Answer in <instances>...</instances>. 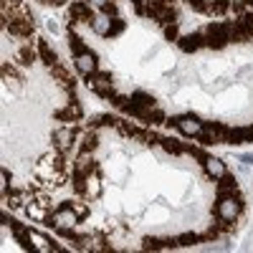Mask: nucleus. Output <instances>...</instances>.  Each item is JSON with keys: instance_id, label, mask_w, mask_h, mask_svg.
<instances>
[{"instance_id": "obj_5", "label": "nucleus", "mask_w": 253, "mask_h": 253, "mask_svg": "<svg viewBox=\"0 0 253 253\" xmlns=\"http://www.w3.org/2000/svg\"><path fill=\"white\" fill-rule=\"evenodd\" d=\"M94 5L89 3V0H76V3H71L69 13H66V20H69V31L76 28L79 20H86V23H91L94 20Z\"/></svg>"}, {"instance_id": "obj_11", "label": "nucleus", "mask_w": 253, "mask_h": 253, "mask_svg": "<svg viewBox=\"0 0 253 253\" xmlns=\"http://www.w3.org/2000/svg\"><path fill=\"white\" fill-rule=\"evenodd\" d=\"M228 23V33H230V41H236V43H251L253 41V33L248 26H243L241 20H225Z\"/></svg>"}, {"instance_id": "obj_6", "label": "nucleus", "mask_w": 253, "mask_h": 253, "mask_svg": "<svg viewBox=\"0 0 253 253\" xmlns=\"http://www.w3.org/2000/svg\"><path fill=\"white\" fill-rule=\"evenodd\" d=\"M53 150L61 152V155H69V150L74 147L76 142V126L69 124V126H58V129H53Z\"/></svg>"}, {"instance_id": "obj_9", "label": "nucleus", "mask_w": 253, "mask_h": 253, "mask_svg": "<svg viewBox=\"0 0 253 253\" xmlns=\"http://www.w3.org/2000/svg\"><path fill=\"white\" fill-rule=\"evenodd\" d=\"M177 48L182 51V53H198L203 46H205V41H203V33L198 31V33H187V36H180L177 41Z\"/></svg>"}, {"instance_id": "obj_29", "label": "nucleus", "mask_w": 253, "mask_h": 253, "mask_svg": "<svg viewBox=\"0 0 253 253\" xmlns=\"http://www.w3.org/2000/svg\"><path fill=\"white\" fill-rule=\"evenodd\" d=\"M51 74L58 79V81H71L74 76H71V71L66 69V66H63V63H56V66L51 69Z\"/></svg>"}, {"instance_id": "obj_12", "label": "nucleus", "mask_w": 253, "mask_h": 253, "mask_svg": "<svg viewBox=\"0 0 253 253\" xmlns=\"http://www.w3.org/2000/svg\"><path fill=\"white\" fill-rule=\"evenodd\" d=\"M76 69H79V74H84V76H91V74H96V71H99L96 53H94V51H86V53L76 56Z\"/></svg>"}, {"instance_id": "obj_14", "label": "nucleus", "mask_w": 253, "mask_h": 253, "mask_svg": "<svg viewBox=\"0 0 253 253\" xmlns=\"http://www.w3.org/2000/svg\"><path fill=\"white\" fill-rule=\"evenodd\" d=\"M241 190H238V180L233 177V175H223V177H218V198H223V195H238Z\"/></svg>"}, {"instance_id": "obj_35", "label": "nucleus", "mask_w": 253, "mask_h": 253, "mask_svg": "<svg viewBox=\"0 0 253 253\" xmlns=\"http://www.w3.org/2000/svg\"><path fill=\"white\" fill-rule=\"evenodd\" d=\"M56 230H58V236H61V238L74 241V243H79V238H81V233H76L74 228H56Z\"/></svg>"}, {"instance_id": "obj_23", "label": "nucleus", "mask_w": 253, "mask_h": 253, "mask_svg": "<svg viewBox=\"0 0 253 253\" xmlns=\"http://www.w3.org/2000/svg\"><path fill=\"white\" fill-rule=\"evenodd\" d=\"M160 147L167 152V155H185L182 152V142H177V139H172V137H160Z\"/></svg>"}, {"instance_id": "obj_32", "label": "nucleus", "mask_w": 253, "mask_h": 253, "mask_svg": "<svg viewBox=\"0 0 253 253\" xmlns=\"http://www.w3.org/2000/svg\"><path fill=\"white\" fill-rule=\"evenodd\" d=\"M101 195V185L89 175V182H86V198H99Z\"/></svg>"}, {"instance_id": "obj_38", "label": "nucleus", "mask_w": 253, "mask_h": 253, "mask_svg": "<svg viewBox=\"0 0 253 253\" xmlns=\"http://www.w3.org/2000/svg\"><path fill=\"white\" fill-rule=\"evenodd\" d=\"M238 160H241L243 165H253V155H241Z\"/></svg>"}, {"instance_id": "obj_26", "label": "nucleus", "mask_w": 253, "mask_h": 253, "mask_svg": "<svg viewBox=\"0 0 253 253\" xmlns=\"http://www.w3.org/2000/svg\"><path fill=\"white\" fill-rule=\"evenodd\" d=\"M69 48L74 51V56H81V53H86V51H89L86 46H84V41H81L74 31H69Z\"/></svg>"}, {"instance_id": "obj_41", "label": "nucleus", "mask_w": 253, "mask_h": 253, "mask_svg": "<svg viewBox=\"0 0 253 253\" xmlns=\"http://www.w3.org/2000/svg\"><path fill=\"white\" fill-rule=\"evenodd\" d=\"M63 3H69V0H51V5H63Z\"/></svg>"}, {"instance_id": "obj_37", "label": "nucleus", "mask_w": 253, "mask_h": 253, "mask_svg": "<svg viewBox=\"0 0 253 253\" xmlns=\"http://www.w3.org/2000/svg\"><path fill=\"white\" fill-rule=\"evenodd\" d=\"M8 76H10V79H18V76H20L13 63H3V79H8Z\"/></svg>"}, {"instance_id": "obj_13", "label": "nucleus", "mask_w": 253, "mask_h": 253, "mask_svg": "<svg viewBox=\"0 0 253 253\" xmlns=\"http://www.w3.org/2000/svg\"><path fill=\"white\" fill-rule=\"evenodd\" d=\"M36 48H38V56H41V61H43L48 69H53L56 63H61V61H58V56H56V51L51 48V43H48L46 38H36Z\"/></svg>"}, {"instance_id": "obj_36", "label": "nucleus", "mask_w": 253, "mask_h": 253, "mask_svg": "<svg viewBox=\"0 0 253 253\" xmlns=\"http://www.w3.org/2000/svg\"><path fill=\"white\" fill-rule=\"evenodd\" d=\"M71 208H74V213H76L81 220L89 215V205H86V203H79V200H74V203H71Z\"/></svg>"}, {"instance_id": "obj_21", "label": "nucleus", "mask_w": 253, "mask_h": 253, "mask_svg": "<svg viewBox=\"0 0 253 253\" xmlns=\"http://www.w3.org/2000/svg\"><path fill=\"white\" fill-rule=\"evenodd\" d=\"M89 129H101V126H119V119L117 117H112V114H96V117H91V122L86 124Z\"/></svg>"}, {"instance_id": "obj_3", "label": "nucleus", "mask_w": 253, "mask_h": 253, "mask_svg": "<svg viewBox=\"0 0 253 253\" xmlns=\"http://www.w3.org/2000/svg\"><path fill=\"white\" fill-rule=\"evenodd\" d=\"M167 126H177V129L185 134V137H200V132L205 129V124L198 119V117H193V114H182V117H167V122H165Z\"/></svg>"}, {"instance_id": "obj_34", "label": "nucleus", "mask_w": 253, "mask_h": 253, "mask_svg": "<svg viewBox=\"0 0 253 253\" xmlns=\"http://www.w3.org/2000/svg\"><path fill=\"white\" fill-rule=\"evenodd\" d=\"M162 31H165V38H167V41H177V38H180L177 23H167V26H162Z\"/></svg>"}, {"instance_id": "obj_27", "label": "nucleus", "mask_w": 253, "mask_h": 253, "mask_svg": "<svg viewBox=\"0 0 253 253\" xmlns=\"http://www.w3.org/2000/svg\"><path fill=\"white\" fill-rule=\"evenodd\" d=\"M195 243H200V236L193 233V230H185V233L177 236V246H195Z\"/></svg>"}, {"instance_id": "obj_40", "label": "nucleus", "mask_w": 253, "mask_h": 253, "mask_svg": "<svg viewBox=\"0 0 253 253\" xmlns=\"http://www.w3.org/2000/svg\"><path fill=\"white\" fill-rule=\"evenodd\" d=\"M89 3H91V5H94V8H101V5H104V3H107V0H89Z\"/></svg>"}, {"instance_id": "obj_30", "label": "nucleus", "mask_w": 253, "mask_h": 253, "mask_svg": "<svg viewBox=\"0 0 253 253\" xmlns=\"http://www.w3.org/2000/svg\"><path fill=\"white\" fill-rule=\"evenodd\" d=\"M124 28H126V23L117 15V18H112V28H109V36L107 38H114V36H122L124 33Z\"/></svg>"}, {"instance_id": "obj_20", "label": "nucleus", "mask_w": 253, "mask_h": 253, "mask_svg": "<svg viewBox=\"0 0 253 253\" xmlns=\"http://www.w3.org/2000/svg\"><path fill=\"white\" fill-rule=\"evenodd\" d=\"M3 198H5V205L10 210H20V208H26V203L33 200V195H28V193H10V195H3Z\"/></svg>"}, {"instance_id": "obj_39", "label": "nucleus", "mask_w": 253, "mask_h": 253, "mask_svg": "<svg viewBox=\"0 0 253 253\" xmlns=\"http://www.w3.org/2000/svg\"><path fill=\"white\" fill-rule=\"evenodd\" d=\"M46 28H48V31H51V33H58V26H56V23H53V20H48V23H46Z\"/></svg>"}, {"instance_id": "obj_15", "label": "nucleus", "mask_w": 253, "mask_h": 253, "mask_svg": "<svg viewBox=\"0 0 253 253\" xmlns=\"http://www.w3.org/2000/svg\"><path fill=\"white\" fill-rule=\"evenodd\" d=\"M246 142H253V124L251 126H230L228 144H246Z\"/></svg>"}, {"instance_id": "obj_18", "label": "nucleus", "mask_w": 253, "mask_h": 253, "mask_svg": "<svg viewBox=\"0 0 253 253\" xmlns=\"http://www.w3.org/2000/svg\"><path fill=\"white\" fill-rule=\"evenodd\" d=\"M36 51L38 48H33L31 43H23V46H20L18 51H15V63H18V66H28V63H33L36 61Z\"/></svg>"}, {"instance_id": "obj_17", "label": "nucleus", "mask_w": 253, "mask_h": 253, "mask_svg": "<svg viewBox=\"0 0 253 253\" xmlns=\"http://www.w3.org/2000/svg\"><path fill=\"white\" fill-rule=\"evenodd\" d=\"M109 28H112V18L104 15V13H96L94 20H91V31H94L96 36H104V38H107V36H109Z\"/></svg>"}, {"instance_id": "obj_1", "label": "nucleus", "mask_w": 253, "mask_h": 253, "mask_svg": "<svg viewBox=\"0 0 253 253\" xmlns=\"http://www.w3.org/2000/svg\"><path fill=\"white\" fill-rule=\"evenodd\" d=\"M203 41H205V48L210 51H223L228 43H230V33H228V23L223 20H213V23H208L203 31Z\"/></svg>"}, {"instance_id": "obj_42", "label": "nucleus", "mask_w": 253, "mask_h": 253, "mask_svg": "<svg viewBox=\"0 0 253 253\" xmlns=\"http://www.w3.org/2000/svg\"><path fill=\"white\" fill-rule=\"evenodd\" d=\"M248 5H253V0H248Z\"/></svg>"}, {"instance_id": "obj_4", "label": "nucleus", "mask_w": 253, "mask_h": 253, "mask_svg": "<svg viewBox=\"0 0 253 253\" xmlns=\"http://www.w3.org/2000/svg\"><path fill=\"white\" fill-rule=\"evenodd\" d=\"M86 86H89L91 91H96L99 96H104V99H112V96L117 94L114 81H112V74H107V71H96V74L86 76Z\"/></svg>"}, {"instance_id": "obj_7", "label": "nucleus", "mask_w": 253, "mask_h": 253, "mask_svg": "<svg viewBox=\"0 0 253 253\" xmlns=\"http://www.w3.org/2000/svg\"><path fill=\"white\" fill-rule=\"evenodd\" d=\"M5 33L15 36V38H33V31H36V23H33V15L31 18H23V20H10V23L3 26Z\"/></svg>"}, {"instance_id": "obj_24", "label": "nucleus", "mask_w": 253, "mask_h": 253, "mask_svg": "<svg viewBox=\"0 0 253 253\" xmlns=\"http://www.w3.org/2000/svg\"><path fill=\"white\" fill-rule=\"evenodd\" d=\"M230 10V0H208V13L210 15H225Z\"/></svg>"}, {"instance_id": "obj_33", "label": "nucleus", "mask_w": 253, "mask_h": 253, "mask_svg": "<svg viewBox=\"0 0 253 253\" xmlns=\"http://www.w3.org/2000/svg\"><path fill=\"white\" fill-rule=\"evenodd\" d=\"M99 13H104V15H109V18H117L119 15V8H117V3L114 0H107L101 8H99Z\"/></svg>"}, {"instance_id": "obj_25", "label": "nucleus", "mask_w": 253, "mask_h": 253, "mask_svg": "<svg viewBox=\"0 0 253 253\" xmlns=\"http://www.w3.org/2000/svg\"><path fill=\"white\" fill-rule=\"evenodd\" d=\"M182 152L190 155V157H195V160H200V162L208 160V152H205V147H203L200 142H198V144H182Z\"/></svg>"}, {"instance_id": "obj_28", "label": "nucleus", "mask_w": 253, "mask_h": 253, "mask_svg": "<svg viewBox=\"0 0 253 253\" xmlns=\"http://www.w3.org/2000/svg\"><path fill=\"white\" fill-rule=\"evenodd\" d=\"M144 122H150V124H165V122H167V114H165V112H162L160 107H152Z\"/></svg>"}, {"instance_id": "obj_16", "label": "nucleus", "mask_w": 253, "mask_h": 253, "mask_svg": "<svg viewBox=\"0 0 253 253\" xmlns=\"http://www.w3.org/2000/svg\"><path fill=\"white\" fill-rule=\"evenodd\" d=\"M175 246H177V238H152V236L142 238L144 251H162V248H175Z\"/></svg>"}, {"instance_id": "obj_8", "label": "nucleus", "mask_w": 253, "mask_h": 253, "mask_svg": "<svg viewBox=\"0 0 253 253\" xmlns=\"http://www.w3.org/2000/svg\"><path fill=\"white\" fill-rule=\"evenodd\" d=\"M53 117H56V119H61V122H71V124H76L79 119H84V109H81L79 99H71L63 109H56V112H53Z\"/></svg>"}, {"instance_id": "obj_31", "label": "nucleus", "mask_w": 253, "mask_h": 253, "mask_svg": "<svg viewBox=\"0 0 253 253\" xmlns=\"http://www.w3.org/2000/svg\"><path fill=\"white\" fill-rule=\"evenodd\" d=\"M119 132H122V134H126V137H137L139 126H137V124H132V122H122V119H119Z\"/></svg>"}, {"instance_id": "obj_19", "label": "nucleus", "mask_w": 253, "mask_h": 253, "mask_svg": "<svg viewBox=\"0 0 253 253\" xmlns=\"http://www.w3.org/2000/svg\"><path fill=\"white\" fill-rule=\"evenodd\" d=\"M79 144H81V150H86V152H96V147H99V132L86 126V132L81 134Z\"/></svg>"}, {"instance_id": "obj_10", "label": "nucleus", "mask_w": 253, "mask_h": 253, "mask_svg": "<svg viewBox=\"0 0 253 253\" xmlns=\"http://www.w3.org/2000/svg\"><path fill=\"white\" fill-rule=\"evenodd\" d=\"M74 170L81 172V175H94V172L99 170V165H96V160H94V152L81 150L79 157H76V162H74Z\"/></svg>"}, {"instance_id": "obj_22", "label": "nucleus", "mask_w": 253, "mask_h": 253, "mask_svg": "<svg viewBox=\"0 0 253 253\" xmlns=\"http://www.w3.org/2000/svg\"><path fill=\"white\" fill-rule=\"evenodd\" d=\"M203 165H205V172L213 177V180H218V177H223V175L228 172V170H225V165H223L220 160H215V157H208Z\"/></svg>"}, {"instance_id": "obj_2", "label": "nucleus", "mask_w": 253, "mask_h": 253, "mask_svg": "<svg viewBox=\"0 0 253 253\" xmlns=\"http://www.w3.org/2000/svg\"><path fill=\"white\" fill-rule=\"evenodd\" d=\"M243 213V198L241 193L238 195H223L218 198V205H215V215L220 220H228V223H236Z\"/></svg>"}]
</instances>
